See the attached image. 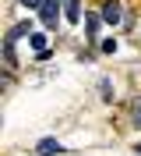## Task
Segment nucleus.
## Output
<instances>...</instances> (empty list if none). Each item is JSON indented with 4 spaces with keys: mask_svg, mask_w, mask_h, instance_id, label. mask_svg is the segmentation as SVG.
I'll list each match as a JSON object with an SVG mask.
<instances>
[{
    "mask_svg": "<svg viewBox=\"0 0 141 156\" xmlns=\"http://www.w3.org/2000/svg\"><path fill=\"white\" fill-rule=\"evenodd\" d=\"M39 18H42L46 29H53L56 21H60V0H46V4L39 7Z\"/></svg>",
    "mask_w": 141,
    "mask_h": 156,
    "instance_id": "1",
    "label": "nucleus"
},
{
    "mask_svg": "<svg viewBox=\"0 0 141 156\" xmlns=\"http://www.w3.org/2000/svg\"><path fill=\"white\" fill-rule=\"evenodd\" d=\"M120 18H123L120 0H106V4H102V21H106V25H116Z\"/></svg>",
    "mask_w": 141,
    "mask_h": 156,
    "instance_id": "2",
    "label": "nucleus"
},
{
    "mask_svg": "<svg viewBox=\"0 0 141 156\" xmlns=\"http://www.w3.org/2000/svg\"><path fill=\"white\" fill-rule=\"evenodd\" d=\"M35 149H39V156H60V153H64V146H60L56 138H42Z\"/></svg>",
    "mask_w": 141,
    "mask_h": 156,
    "instance_id": "3",
    "label": "nucleus"
},
{
    "mask_svg": "<svg viewBox=\"0 0 141 156\" xmlns=\"http://www.w3.org/2000/svg\"><path fill=\"white\" fill-rule=\"evenodd\" d=\"M64 18L71 21V25L81 21V4H78V0H64Z\"/></svg>",
    "mask_w": 141,
    "mask_h": 156,
    "instance_id": "4",
    "label": "nucleus"
},
{
    "mask_svg": "<svg viewBox=\"0 0 141 156\" xmlns=\"http://www.w3.org/2000/svg\"><path fill=\"white\" fill-rule=\"evenodd\" d=\"M99 25H102V14H85V32H88V39L99 36Z\"/></svg>",
    "mask_w": 141,
    "mask_h": 156,
    "instance_id": "5",
    "label": "nucleus"
},
{
    "mask_svg": "<svg viewBox=\"0 0 141 156\" xmlns=\"http://www.w3.org/2000/svg\"><path fill=\"white\" fill-rule=\"evenodd\" d=\"M28 43H32V50L39 53V60H42V53H49V50H46V36H42V32H32Z\"/></svg>",
    "mask_w": 141,
    "mask_h": 156,
    "instance_id": "6",
    "label": "nucleus"
},
{
    "mask_svg": "<svg viewBox=\"0 0 141 156\" xmlns=\"http://www.w3.org/2000/svg\"><path fill=\"white\" fill-rule=\"evenodd\" d=\"M21 36H32V21H21V25H14L7 32V39H21Z\"/></svg>",
    "mask_w": 141,
    "mask_h": 156,
    "instance_id": "7",
    "label": "nucleus"
},
{
    "mask_svg": "<svg viewBox=\"0 0 141 156\" xmlns=\"http://www.w3.org/2000/svg\"><path fill=\"white\" fill-rule=\"evenodd\" d=\"M99 50H102V53H116V39H102Z\"/></svg>",
    "mask_w": 141,
    "mask_h": 156,
    "instance_id": "8",
    "label": "nucleus"
},
{
    "mask_svg": "<svg viewBox=\"0 0 141 156\" xmlns=\"http://www.w3.org/2000/svg\"><path fill=\"white\" fill-rule=\"evenodd\" d=\"M18 4H21V7H28V11H32V7H42L46 0H18Z\"/></svg>",
    "mask_w": 141,
    "mask_h": 156,
    "instance_id": "9",
    "label": "nucleus"
},
{
    "mask_svg": "<svg viewBox=\"0 0 141 156\" xmlns=\"http://www.w3.org/2000/svg\"><path fill=\"white\" fill-rule=\"evenodd\" d=\"M134 128H141V99H138V107H134Z\"/></svg>",
    "mask_w": 141,
    "mask_h": 156,
    "instance_id": "10",
    "label": "nucleus"
}]
</instances>
